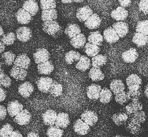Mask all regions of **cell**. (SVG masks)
<instances>
[{
    "label": "cell",
    "mask_w": 148,
    "mask_h": 137,
    "mask_svg": "<svg viewBox=\"0 0 148 137\" xmlns=\"http://www.w3.org/2000/svg\"><path fill=\"white\" fill-rule=\"evenodd\" d=\"M42 30L45 33L54 38L60 36L63 32L62 27L57 21L44 22Z\"/></svg>",
    "instance_id": "obj_1"
},
{
    "label": "cell",
    "mask_w": 148,
    "mask_h": 137,
    "mask_svg": "<svg viewBox=\"0 0 148 137\" xmlns=\"http://www.w3.org/2000/svg\"><path fill=\"white\" fill-rule=\"evenodd\" d=\"M31 118L32 115L29 111L24 109L14 117V121L20 125H26L30 123Z\"/></svg>",
    "instance_id": "obj_2"
},
{
    "label": "cell",
    "mask_w": 148,
    "mask_h": 137,
    "mask_svg": "<svg viewBox=\"0 0 148 137\" xmlns=\"http://www.w3.org/2000/svg\"><path fill=\"white\" fill-rule=\"evenodd\" d=\"M81 120L89 127L94 126L98 121V116L93 111H85L81 115Z\"/></svg>",
    "instance_id": "obj_3"
},
{
    "label": "cell",
    "mask_w": 148,
    "mask_h": 137,
    "mask_svg": "<svg viewBox=\"0 0 148 137\" xmlns=\"http://www.w3.org/2000/svg\"><path fill=\"white\" fill-rule=\"evenodd\" d=\"M33 57L35 63L38 65L49 61L50 58V53L45 48H40L37 50L34 54Z\"/></svg>",
    "instance_id": "obj_4"
},
{
    "label": "cell",
    "mask_w": 148,
    "mask_h": 137,
    "mask_svg": "<svg viewBox=\"0 0 148 137\" xmlns=\"http://www.w3.org/2000/svg\"><path fill=\"white\" fill-rule=\"evenodd\" d=\"M32 35L31 30L27 27H21L16 30V38L20 41H28Z\"/></svg>",
    "instance_id": "obj_5"
},
{
    "label": "cell",
    "mask_w": 148,
    "mask_h": 137,
    "mask_svg": "<svg viewBox=\"0 0 148 137\" xmlns=\"http://www.w3.org/2000/svg\"><path fill=\"white\" fill-rule=\"evenodd\" d=\"M31 60L26 54H21L16 56L13 65L27 70L30 65Z\"/></svg>",
    "instance_id": "obj_6"
},
{
    "label": "cell",
    "mask_w": 148,
    "mask_h": 137,
    "mask_svg": "<svg viewBox=\"0 0 148 137\" xmlns=\"http://www.w3.org/2000/svg\"><path fill=\"white\" fill-rule=\"evenodd\" d=\"M6 108L9 115L13 118L24 109V106L18 101L14 100L9 102Z\"/></svg>",
    "instance_id": "obj_7"
},
{
    "label": "cell",
    "mask_w": 148,
    "mask_h": 137,
    "mask_svg": "<svg viewBox=\"0 0 148 137\" xmlns=\"http://www.w3.org/2000/svg\"><path fill=\"white\" fill-rule=\"evenodd\" d=\"M53 80L50 77L42 76L38 78L36 81V85L38 89L42 92L48 93Z\"/></svg>",
    "instance_id": "obj_8"
},
{
    "label": "cell",
    "mask_w": 148,
    "mask_h": 137,
    "mask_svg": "<svg viewBox=\"0 0 148 137\" xmlns=\"http://www.w3.org/2000/svg\"><path fill=\"white\" fill-rule=\"evenodd\" d=\"M103 38L109 44H113L119 40V36L112 27L106 28L103 31Z\"/></svg>",
    "instance_id": "obj_9"
},
{
    "label": "cell",
    "mask_w": 148,
    "mask_h": 137,
    "mask_svg": "<svg viewBox=\"0 0 148 137\" xmlns=\"http://www.w3.org/2000/svg\"><path fill=\"white\" fill-rule=\"evenodd\" d=\"M101 23L102 19L97 14L93 13L85 22V25L89 30H94L99 28Z\"/></svg>",
    "instance_id": "obj_10"
},
{
    "label": "cell",
    "mask_w": 148,
    "mask_h": 137,
    "mask_svg": "<svg viewBox=\"0 0 148 137\" xmlns=\"http://www.w3.org/2000/svg\"><path fill=\"white\" fill-rule=\"evenodd\" d=\"M70 124L69 116L67 113L60 112L57 114L55 126L62 129L66 128Z\"/></svg>",
    "instance_id": "obj_11"
},
{
    "label": "cell",
    "mask_w": 148,
    "mask_h": 137,
    "mask_svg": "<svg viewBox=\"0 0 148 137\" xmlns=\"http://www.w3.org/2000/svg\"><path fill=\"white\" fill-rule=\"evenodd\" d=\"M57 116V112L53 109H48L42 114V120L44 124L48 126L55 125Z\"/></svg>",
    "instance_id": "obj_12"
},
{
    "label": "cell",
    "mask_w": 148,
    "mask_h": 137,
    "mask_svg": "<svg viewBox=\"0 0 148 137\" xmlns=\"http://www.w3.org/2000/svg\"><path fill=\"white\" fill-rule=\"evenodd\" d=\"M139 56V54L137 50L134 48H131L124 51L122 54L123 61L126 63H134Z\"/></svg>",
    "instance_id": "obj_13"
},
{
    "label": "cell",
    "mask_w": 148,
    "mask_h": 137,
    "mask_svg": "<svg viewBox=\"0 0 148 137\" xmlns=\"http://www.w3.org/2000/svg\"><path fill=\"white\" fill-rule=\"evenodd\" d=\"M102 89L101 85L96 84H92L86 88V95L90 100H96L99 99L100 92Z\"/></svg>",
    "instance_id": "obj_14"
},
{
    "label": "cell",
    "mask_w": 148,
    "mask_h": 137,
    "mask_svg": "<svg viewBox=\"0 0 148 137\" xmlns=\"http://www.w3.org/2000/svg\"><path fill=\"white\" fill-rule=\"evenodd\" d=\"M92 14L93 11L89 6H84L77 9L76 16L80 22H85Z\"/></svg>",
    "instance_id": "obj_15"
},
{
    "label": "cell",
    "mask_w": 148,
    "mask_h": 137,
    "mask_svg": "<svg viewBox=\"0 0 148 137\" xmlns=\"http://www.w3.org/2000/svg\"><path fill=\"white\" fill-rule=\"evenodd\" d=\"M15 17L17 22L21 24H28L32 21V16L23 8L18 10Z\"/></svg>",
    "instance_id": "obj_16"
},
{
    "label": "cell",
    "mask_w": 148,
    "mask_h": 137,
    "mask_svg": "<svg viewBox=\"0 0 148 137\" xmlns=\"http://www.w3.org/2000/svg\"><path fill=\"white\" fill-rule=\"evenodd\" d=\"M73 128L74 131L80 135H86L90 130V127L81 119H78L75 122Z\"/></svg>",
    "instance_id": "obj_17"
},
{
    "label": "cell",
    "mask_w": 148,
    "mask_h": 137,
    "mask_svg": "<svg viewBox=\"0 0 148 137\" xmlns=\"http://www.w3.org/2000/svg\"><path fill=\"white\" fill-rule=\"evenodd\" d=\"M27 71L13 65L11 69L10 74L11 77L17 81H24L27 76Z\"/></svg>",
    "instance_id": "obj_18"
},
{
    "label": "cell",
    "mask_w": 148,
    "mask_h": 137,
    "mask_svg": "<svg viewBox=\"0 0 148 137\" xmlns=\"http://www.w3.org/2000/svg\"><path fill=\"white\" fill-rule=\"evenodd\" d=\"M112 27L114 29L119 38L125 37L129 32V25L124 21H118L114 23Z\"/></svg>",
    "instance_id": "obj_19"
},
{
    "label": "cell",
    "mask_w": 148,
    "mask_h": 137,
    "mask_svg": "<svg viewBox=\"0 0 148 137\" xmlns=\"http://www.w3.org/2000/svg\"><path fill=\"white\" fill-rule=\"evenodd\" d=\"M128 11L121 7H117L110 13V16L117 21H123L128 16Z\"/></svg>",
    "instance_id": "obj_20"
},
{
    "label": "cell",
    "mask_w": 148,
    "mask_h": 137,
    "mask_svg": "<svg viewBox=\"0 0 148 137\" xmlns=\"http://www.w3.org/2000/svg\"><path fill=\"white\" fill-rule=\"evenodd\" d=\"M34 90L33 85L28 81L22 83L18 87V92L24 98H27L32 94Z\"/></svg>",
    "instance_id": "obj_21"
},
{
    "label": "cell",
    "mask_w": 148,
    "mask_h": 137,
    "mask_svg": "<svg viewBox=\"0 0 148 137\" xmlns=\"http://www.w3.org/2000/svg\"><path fill=\"white\" fill-rule=\"evenodd\" d=\"M128 95L130 97V100L132 101H139V98L142 95L141 86L139 85H134L128 87Z\"/></svg>",
    "instance_id": "obj_22"
},
{
    "label": "cell",
    "mask_w": 148,
    "mask_h": 137,
    "mask_svg": "<svg viewBox=\"0 0 148 137\" xmlns=\"http://www.w3.org/2000/svg\"><path fill=\"white\" fill-rule=\"evenodd\" d=\"M23 8L28 12L32 17L35 16L39 11V6L36 1L34 0H29L24 2Z\"/></svg>",
    "instance_id": "obj_23"
},
{
    "label": "cell",
    "mask_w": 148,
    "mask_h": 137,
    "mask_svg": "<svg viewBox=\"0 0 148 137\" xmlns=\"http://www.w3.org/2000/svg\"><path fill=\"white\" fill-rule=\"evenodd\" d=\"M86 38L84 34L80 33L71 39L70 43L72 47L77 49L82 48L86 44Z\"/></svg>",
    "instance_id": "obj_24"
},
{
    "label": "cell",
    "mask_w": 148,
    "mask_h": 137,
    "mask_svg": "<svg viewBox=\"0 0 148 137\" xmlns=\"http://www.w3.org/2000/svg\"><path fill=\"white\" fill-rule=\"evenodd\" d=\"M88 41L89 43L97 46H101L103 41V36L98 31L90 32L88 37Z\"/></svg>",
    "instance_id": "obj_25"
},
{
    "label": "cell",
    "mask_w": 148,
    "mask_h": 137,
    "mask_svg": "<svg viewBox=\"0 0 148 137\" xmlns=\"http://www.w3.org/2000/svg\"><path fill=\"white\" fill-rule=\"evenodd\" d=\"M125 128L128 132L133 135L138 134L141 129V124L129 118V120L125 123Z\"/></svg>",
    "instance_id": "obj_26"
},
{
    "label": "cell",
    "mask_w": 148,
    "mask_h": 137,
    "mask_svg": "<svg viewBox=\"0 0 148 137\" xmlns=\"http://www.w3.org/2000/svg\"><path fill=\"white\" fill-rule=\"evenodd\" d=\"M81 32V30L80 27L77 24L70 23L68 24L66 27L64 32L68 36L69 38L72 39V38L75 37Z\"/></svg>",
    "instance_id": "obj_27"
},
{
    "label": "cell",
    "mask_w": 148,
    "mask_h": 137,
    "mask_svg": "<svg viewBox=\"0 0 148 137\" xmlns=\"http://www.w3.org/2000/svg\"><path fill=\"white\" fill-rule=\"evenodd\" d=\"M91 61L89 58L85 55H81L79 60L76 64V68L82 72H85L90 68Z\"/></svg>",
    "instance_id": "obj_28"
},
{
    "label": "cell",
    "mask_w": 148,
    "mask_h": 137,
    "mask_svg": "<svg viewBox=\"0 0 148 137\" xmlns=\"http://www.w3.org/2000/svg\"><path fill=\"white\" fill-rule=\"evenodd\" d=\"M58 18V12L55 9L44 10L41 13V19L44 21H55Z\"/></svg>",
    "instance_id": "obj_29"
},
{
    "label": "cell",
    "mask_w": 148,
    "mask_h": 137,
    "mask_svg": "<svg viewBox=\"0 0 148 137\" xmlns=\"http://www.w3.org/2000/svg\"><path fill=\"white\" fill-rule=\"evenodd\" d=\"M125 109L126 114L129 116L134 113L142 111L143 109V105L139 101H134L126 105Z\"/></svg>",
    "instance_id": "obj_30"
},
{
    "label": "cell",
    "mask_w": 148,
    "mask_h": 137,
    "mask_svg": "<svg viewBox=\"0 0 148 137\" xmlns=\"http://www.w3.org/2000/svg\"><path fill=\"white\" fill-rule=\"evenodd\" d=\"M37 70L40 74L49 75L53 71L54 66L51 61H48L37 65Z\"/></svg>",
    "instance_id": "obj_31"
},
{
    "label": "cell",
    "mask_w": 148,
    "mask_h": 137,
    "mask_svg": "<svg viewBox=\"0 0 148 137\" xmlns=\"http://www.w3.org/2000/svg\"><path fill=\"white\" fill-rule=\"evenodd\" d=\"M110 91L115 95L119 94L125 89V87L123 81L121 80H114L110 83Z\"/></svg>",
    "instance_id": "obj_32"
},
{
    "label": "cell",
    "mask_w": 148,
    "mask_h": 137,
    "mask_svg": "<svg viewBox=\"0 0 148 137\" xmlns=\"http://www.w3.org/2000/svg\"><path fill=\"white\" fill-rule=\"evenodd\" d=\"M90 61H92L91 65H92V67L100 68L106 64L107 57L102 54H98L97 55L92 57Z\"/></svg>",
    "instance_id": "obj_33"
},
{
    "label": "cell",
    "mask_w": 148,
    "mask_h": 137,
    "mask_svg": "<svg viewBox=\"0 0 148 137\" xmlns=\"http://www.w3.org/2000/svg\"><path fill=\"white\" fill-rule=\"evenodd\" d=\"M89 76L92 81H99L104 79L105 75L100 68L92 67L89 72Z\"/></svg>",
    "instance_id": "obj_34"
},
{
    "label": "cell",
    "mask_w": 148,
    "mask_h": 137,
    "mask_svg": "<svg viewBox=\"0 0 148 137\" xmlns=\"http://www.w3.org/2000/svg\"><path fill=\"white\" fill-rule=\"evenodd\" d=\"M148 41V36L142 34L140 33L136 32L135 33L133 38L132 42L136 44L138 47H142L146 45Z\"/></svg>",
    "instance_id": "obj_35"
},
{
    "label": "cell",
    "mask_w": 148,
    "mask_h": 137,
    "mask_svg": "<svg viewBox=\"0 0 148 137\" xmlns=\"http://www.w3.org/2000/svg\"><path fill=\"white\" fill-rule=\"evenodd\" d=\"M112 92L108 88H102L99 94V101L103 104H108L112 100Z\"/></svg>",
    "instance_id": "obj_36"
},
{
    "label": "cell",
    "mask_w": 148,
    "mask_h": 137,
    "mask_svg": "<svg viewBox=\"0 0 148 137\" xmlns=\"http://www.w3.org/2000/svg\"><path fill=\"white\" fill-rule=\"evenodd\" d=\"M129 118L128 115L125 112H119L112 116V120L117 126L125 125Z\"/></svg>",
    "instance_id": "obj_37"
},
{
    "label": "cell",
    "mask_w": 148,
    "mask_h": 137,
    "mask_svg": "<svg viewBox=\"0 0 148 137\" xmlns=\"http://www.w3.org/2000/svg\"><path fill=\"white\" fill-rule=\"evenodd\" d=\"M15 58L16 55L11 51H6L3 52L1 56L2 63L7 66H11L13 65Z\"/></svg>",
    "instance_id": "obj_38"
},
{
    "label": "cell",
    "mask_w": 148,
    "mask_h": 137,
    "mask_svg": "<svg viewBox=\"0 0 148 137\" xmlns=\"http://www.w3.org/2000/svg\"><path fill=\"white\" fill-rule=\"evenodd\" d=\"M84 47L85 52L88 56L92 58L97 55L101 51V48L99 47L90 44L89 43H86Z\"/></svg>",
    "instance_id": "obj_39"
},
{
    "label": "cell",
    "mask_w": 148,
    "mask_h": 137,
    "mask_svg": "<svg viewBox=\"0 0 148 137\" xmlns=\"http://www.w3.org/2000/svg\"><path fill=\"white\" fill-rule=\"evenodd\" d=\"M81 54L77 51L71 50L68 52L65 56V60L68 64H72L74 62L78 61L79 60Z\"/></svg>",
    "instance_id": "obj_40"
},
{
    "label": "cell",
    "mask_w": 148,
    "mask_h": 137,
    "mask_svg": "<svg viewBox=\"0 0 148 137\" xmlns=\"http://www.w3.org/2000/svg\"><path fill=\"white\" fill-rule=\"evenodd\" d=\"M63 92V87L62 85L60 84L59 83L53 81V83H52V85L51 86V88L49 89V92L51 95L57 97L60 96L62 95Z\"/></svg>",
    "instance_id": "obj_41"
},
{
    "label": "cell",
    "mask_w": 148,
    "mask_h": 137,
    "mask_svg": "<svg viewBox=\"0 0 148 137\" xmlns=\"http://www.w3.org/2000/svg\"><path fill=\"white\" fill-rule=\"evenodd\" d=\"M16 35L12 32L4 34L1 37V41L7 46L12 45L16 40Z\"/></svg>",
    "instance_id": "obj_42"
},
{
    "label": "cell",
    "mask_w": 148,
    "mask_h": 137,
    "mask_svg": "<svg viewBox=\"0 0 148 137\" xmlns=\"http://www.w3.org/2000/svg\"><path fill=\"white\" fill-rule=\"evenodd\" d=\"M64 130L60 129L56 126L49 127L47 131V135L48 137H62L64 135Z\"/></svg>",
    "instance_id": "obj_43"
},
{
    "label": "cell",
    "mask_w": 148,
    "mask_h": 137,
    "mask_svg": "<svg viewBox=\"0 0 148 137\" xmlns=\"http://www.w3.org/2000/svg\"><path fill=\"white\" fill-rule=\"evenodd\" d=\"M126 83L128 87L134 85H140L142 84V80L139 75L135 74H132L127 76L126 80Z\"/></svg>",
    "instance_id": "obj_44"
},
{
    "label": "cell",
    "mask_w": 148,
    "mask_h": 137,
    "mask_svg": "<svg viewBox=\"0 0 148 137\" xmlns=\"http://www.w3.org/2000/svg\"><path fill=\"white\" fill-rule=\"evenodd\" d=\"M12 84V80L9 76L5 74L3 70L0 71V87L9 88Z\"/></svg>",
    "instance_id": "obj_45"
},
{
    "label": "cell",
    "mask_w": 148,
    "mask_h": 137,
    "mask_svg": "<svg viewBox=\"0 0 148 137\" xmlns=\"http://www.w3.org/2000/svg\"><path fill=\"white\" fill-rule=\"evenodd\" d=\"M115 100L119 104L123 105L130 100V97L128 95L127 92L124 91L119 94L115 95Z\"/></svg>",
    "instance_id": "obj_46"
},
{
    "label": "cell",
    "mask_w": 148,
    "mask_h": 137,
    "mask_svg": "<svg viewBox=\"0 0 148 137\" xmlns=\"http://www.w3.org/2000/svg\"><path fill=\"white\" fill-rule=\"evenodd\" d=\"M128 117H129V118L130 119L134 120L139 123L140 124H142L145 121L146 116L145 112L142 110L131 114V115L128 116Z\"/></svg>",
    "instance_id": "obj_47"
},
{
    "label": "cell",
    "mask_w": 148,
    "mask_h": 137,
    "mask_svg": "<svg viewBox=\"0 0 148 137\" xmlns=\"http://www.w3.org/2000/svg\"><path fill=\"white\" fill-rule=\"evenodd\" d=\"M148 21L144 20L139 21L136 24V32L140 33L142 34L147 35H148Z\"/></svg>",
    "instance_id": "obj_48"
},
{
    "label": "cell",
    "mask_w": 148,
    "mask_h": 137,
    "mask_svg": "<svg viewBox=\"0 0 148 137\" xmlns=\"http://www.w3.org/2000/svg\"><path fill=\"white\" fill-rule=\"evenodd\" d=\"M41 8L44 10L55 9L57 7L56 1L54 0H41Z\"/></svg>",
    "instance_id": "obj_49"
},
{
    "label": "cell",
    "mask_w": 148,
    "mask_h": 137,
    "mask_svg": "<svg viewBox=\"0 0 148 137\" xmlns=\"http://www.w3.org/2000/svg\"><path fill=\"white\" fill-rule=\"evenodd\" d=\"M13 131V127L10 124H6L0 128V137H8Z\"/></svg>",
    "instance_id": "obj_50"
},
{
    "label": "cell",
    "mask_w": 148,
    "mask_h": 137,
    "mask_svg": "<svg viewBox=\"0 0 148 137\" xmlns=\"http://www.w3.org/2000/svg\"><path fill=\"white\" fill-rule=\"evenodd\" d=\"M139 9L145 15L148 14V1L147 0H141L139 3Z\"/></svg>",
    "instance_id": "obj_51"
},
{
    "label": "cell",
    "mask_w": 148,
    "mask_h": 137,
    "mask_svg": "<svg viewBox=\"0 0 148 137\" xmlns=\"http://www.w3.org/2000/svg\"><path fill=\"white\" fill-rule=\"evenodd\" d=\"M7 114V108L4 105H0V121L4 120Z\"/></svg>",
    "instance_id": "obj_52"
},
{
    "label": "cell",
    "mask_w": 148,
    "mask_h": 137,
    "mask_svg": "<svg viewBox=\"0 0 148 137\" xmlns=\"http://www.w3.org/2000/svg\"><path fill=\"white\" fill-rule=\"evenodd\" d=\"M119 3L121 5V7L125 8L126 7L130 6L132 1L131 0H123V1H122V0H119Z\"/></svg>",
    "instance_id": "obj_53"
},
{
    "label": "cell",
    "mask_w": 148,
    "mask_h": 137,
    "mask_svg": "<svg viewBox=\"0 0 148 137\" xmlns=\"http://www.w3.org/2000/svg\"><path fill=\"white\" fill-rule=\"evenodd\" d=\"M7 97V92L2 87H0V103L4 101Z\"/></svg>",
    "instance_id": "obj_54"
},
{
    "label": "cell",
    "mask_w": 148,
    "mask_h": 137,
    "mask_svg": "<svg viewBox=\"0 0 148 137\" xmlns=\"http://www.w3.org/2000/svg\"><path fill=\"white\" fill-rule=\"evenodd\" d=\"M8 137H23V135L19 131L15 130L13 131Z\"/></svg>",
    "instance_id": "obj_55"
},
{
    "label": "cell",
    "mask_w": 148,
    "mask_h": 137,
    "mask_svg": "<svg viewBox=\"0 0 148 137\" xmlns=\"http://www.w3.org/2000/svg\"><path fill=\"white\" fill-rule=\"evenodd\" d=\"M27 137H40V136L38 134L35 132H30L28 134Z\"/></svg>",
    "instance_id": "obj_56"
},
{
    "label": "cell",
    "mask_w": 148,
    "mask_h": 137,
    "mask_svg": "<svg viewBox=\"0 0 148 137\" xmlns=\"http://www.w3.org/2000/svg\"><path fill=\"white\" fill-rule=\"evenodd\" d=\"M5 49V45L0 41V54H1L2 53L4 52Z\"/></svg>",
    "instance_id": "obj_57"
},
{
    "label": "cell",
    "mask_w": 148,
    "mask_h": 137,
    "mask_svg": "<svg viewBox=\"0 0 148 137\" xmlns=\"http://www.w3.org/2000/svg\"><path fill=\"white\" fill-rule=\"evenodd\" d=\"M4 34V30L3 28V27L0 25V38H1V37Z\"/></svg>",
    "instance_id": "obj_58"
},
{
    "label": "cell",
    "mask_w": 148,
    "mask_h": 137,
    "mask_svg": "<svg viewBox=\"0 0 148 137\" xmlns=\"http://www.w3.org/2000/svg\"><path fill=\"white\" fill-rule=\"evenodd\" d=\"M148 86H147V85H146V89H145V95H146V96L147 98L148 97V93H147V89H148Z\"/></svg>",
    "instance_id": "obj_59"
},
{
    "label": "cell",
    "mask_w": 148,
    "mask_h": 137,
    "mask_svg": "<svg viewBox=\"0 0 148 137\" xmlns=\"http://www.w3.org/2000/svg\"><path fill=\"white\" fill-rule=\"evenodd\" d=\"M62 2L63 3L66 4V3H71L73 2V1H65V0H62Z\"/></svg>",
    "instance_id": "obj_60"
},
{
    "label": "cell",
    "mask_w": 148,
    "mask_h": 137,
    "mask_svg": "<svg viewBox=\"0 0 148 137\" xmlns=\"http://www.w3.org/2000/svg\"><path fill=\"white\" fill-rule=\"evenodd\" d=\"M1 67H2V63L0 61V71H1L3 69H2V68H1Z\"/></svg>",
    "instance_id": "obj_61"
},
{
    "label": "cell",
    "mask_w": 148,
    "mask_h": 137,
    "mask_svg": "<svg viewBox=\"0 0 148 137\" xmlns=\"http://www.w3.org/2000/svg\"><path fill=\"white\" fill-rule=\"evenodd\" d=\"M114 137H126V136H122V135H117Z\"/></svg>",
    "instance_id": "obj_62"
},
{
    "label": "cell",
    "mask_w": 148,
    "mask_h": 137,
    "mask_svg": "<svg viewBox=\"0 0 148 137\" xmlns=\"http://www.w3.org/2000/svg\"><path fill=\"white\" fill-rule=\"evenodd\" d=\"M82 1H83L82 0H81V1H79V0H78V1H73V2H76V3H81Z\"/></svg>",
    "instance_id": "obj_63"
}]
</instances>
